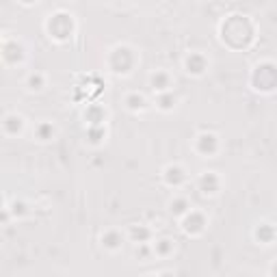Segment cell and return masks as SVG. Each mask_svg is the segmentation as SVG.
<instances>
[{
    "label": "cell",
    "mask_w": 277,
    "mask_h": 277,
    "mask_svg": "<svg viewBox=\"0 0 277 277\" xmlns=\"http://www.w3.org/2000/svg\"><path fill=\"white\" fill-rule=\"evenodd\" d=\"M184 65H186V72H188V74H201V72H204V69L208 67V63H206V59H204L201 54L193 52V54H190L188 59H186V63H184Z\"/></svg>",
    "instance_id": "1"
}]
</instances>
